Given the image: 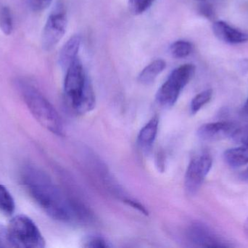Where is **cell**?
<instances>
[{"label":"cell","mask_w":248,"mask_h":248,"mask_svg":"<svg viewBox=\"0 0 248 248\" xmlns=\"http://www.w3.org/2000/svg\"><path fill=\"white\" fill-rule=\"evenodd\" d=\"M23 186L36 205L51 218L68 224L90 221V213L79 202L68 198L42 170L27 166L21 173Z\"/></svg>","instance_id":"obj_1"},{"label":"cell","mask_w":248,"mask_h":248,"mask_svg":"<svg viewBox=\"0 0 248 248\" xmlns=\"http://www.w3.org/2000/svg\"><path fill=\"white\" fill-rule=\"evenodd\" d=\"M64 93L68 106L76 114L85 115L95 107L96 98L93 84L86 75L78 58L67 68Z\"/></svg>","instance_id":"obj_2"},{"label":"cell","mask_w":248,"mask_h":248,"mask_svg":"<svg viewBox=\"0 0 248 248\" xmlns=\"http://www.w3.org/2000/svg\"><path fill=\"white\" fill-rule=\"evenodd\" d=\"M19 89L25 103L33 117L47 131L57 135H63L62 119L50 102L32 84L19 83Z\"/></svg>","instance_id":"obj_3"},{"label":"cell","mask_w":248,"mask_h":248,"mask_svg":"<svg viewBox=\"0 0 248 248\" xmlns=\"http://www.w3.org/2000/svg\"><path fill=\"white\" fill-rule=\"evenodd\" d=\"M192 64H185L175 68L157 90L156 103L163 109L171 108L177 101L181 92L188 84L195 73Z\"/></svg>","instance_id":"obj_4"},{"label":"cell","mask_w":248,"mask_h":248,"mask_svg":"<svg viewBox=\"0 0 248 248\" xmlns=\"http://www.w3.org/2000/svg\"><path fill=\"white\" fill-rule=\"evenodd\" d=\"M10 240L15 248H43L45 240L39 228L29 217H13L7 225Z\"/></svg>","instance_id":"obj_5"},{"label":"cell","mask_w":248,"mask_h":248,"mask_svg":"<svg viewBox=\"0 0 248 248\" xmlns=\"http://www.w3.org/2000/svg\"><path fill=\"white\" fill-rule=\"evenodd\" d=\"M213 159L208 152H202L191 160L185 174V190L195 195L201 189L205 178L212 168Z\"/></svg>","instance_id":"obj_6"},{"label":"cell","mask_w":248,"mask_h":248,"mask_svg":"<svg viewBox=\"0 0 248 248\" xmlns=\"http://www.w3.org/2000/svg\"><path fill=\"white\" fill-rule=\"evenodd\" d=\"M66 28L67 16L63 10L59 9L51 13L42 32V48L47 51L53 49L63 37Z\"/></svg>","instance_id":"obj_7"},{"label":"cell","mask_w":248,"mask_h":248,"mask_svg":"<svg viewBox=\"0 0 248 248\" xmlns=\"http://www.w3.org/2000/svg\"><path fill=\"white\" fill-rule=\"evenodd\" d=\"M237 130V126L232 122L222 121L202 125L197 133L202 141H217L232 138Z\"/></svg>","instance_id":"obj_8"},{"label":"cell","mask_w":248,"mask_h":248,"mask_svg":"<svg viewBox=\"0 0 248 248\" xmlns=\"http://www.w3.org/2000/svg\"><path fill=\"white\" fill-rule=\"evenodd\" d=\"M187 237L191 243L199 247H226L227 245L208 228L201 224H193L187 231Z\"/></svg>","instance_id":"obj_9"},{"label":"cell","mask_w":248,"mask_h":248,"mask_svg":"<svg viewBox=\"0 0 248 248\" xmlns=\"http://www.w3.org/2000/svg\"><path fill=\"white\" fill-rule=\"evenodd\" d=\"M213 31L218 39L227 43L240 44L248 41V33L232 27L222 20H218L214 23Z\"/></svg>","instance_id":"obj_10"},{"label":"cell","mask_w":248,"mask_h":248,"mask_svg":"<svg viewBox=\"0 0 248 248\" xmlns=\"http://www.w3.org/2000/svg\"><path fill=\"white\" fill-rule=\"evenodd\" d=\"M81 43V36L79 35H74L71 36L62 47L60 52L59 62L63 69L67 70L72 63L78 58Z\"/></svg>","instance_id":"obj_11"},{"label":"cell","mask_w":248,"mask_h":248,"mask_svg":"<svg viewBox=\"0 0 248 248\" xmlns=\"http://www.w3.org/2000/svg\"><path fill=\"white\" fill-rule=\"evenodd\" d=\"M159 119L153 116L140 131L137 138L138 145L145 151H150L154 144L158 131Z\"/></svg>","instance_id":"obj_12"},{"label":"cell","mask_w":248,"mask_h":248,"mask_svg":"<svg viewBox=\"0 0 248 248\" xmlns=\"http://www.w3.org/2000/svg\"><path fill=\"white\" fill-rule=\"evenodd\" d=\"M226 163L230 167L237 168L248 164V147H236L229 149L224 153Z\"/></svg>","instance_id":"obj_13"},{"label":"cell","mask_w":248,"mask_h":248,"mask_svg":"<svg viewBox=\"0 0 248 248\" xmlns=\"http://www.w3.org/2000/svg\"><path fill=\"white\" fill-rule=\"evenodd\" d=\"M166 68V62L162 59H157L150 63L140 72L138 80L143 84H150L163 72Z\"/></svg>","instance_id":"obj_14"},{"label":"cell","mask_w":248,"mask_h":248,"mask_svg":"<svg viewBox=\"0 0 248 248\" xmlns=\"http://www.w3.org/2000/svg\"><path fill=\"white\" fill-rule=\"evenodd\" d=\"M16 210V204L7 188L0 184V213L5 216H11Z\"/></svg>","instance_id":"obj_15"},{"label":"cell","mask_w":248,"mask_h":248,"mask_svg":"<svg viewBox=\"0 0 248 248\" xmlns=\"http://www.w3.org/2000/svg\"><path fill=\"white\" fill-rule=\"evenodd\" d=\"M213 90L211 89L203 90L194 97L190 103V113L196 115L205 104L209 103L212 99Z\"/></svg>","instance_id":"obj_16"},{"label":"cell","mask_w":248,"mask_h":248,"mask_svg":"<svg viewBox=\"0 0 248 248\" xmlns=\"http://www.w3.org/2000/svg\"><path fill=\"white\" fill-rule=\"evenodd\" d=\"M193 47L188 41L178 40L173 42L170 47L171 55L175 58H184L190 55Z\"/></svg>","instance_id":"obj_17"},{"label":"cell","mask_w":248,"mask_h":248,"mask_svg":"<svg viewBox=\"0 0 248 248\" xmlns=\"http://www.w3.org/2000/svg\"><path fill=\"white\" fill-rule=\"evenodd\" d=\"M0 29L5 35H10L13 30V16L11 10L7 6L0 10Z\"/></svg>","instance_id":"obj_18"},{"label":"cell","mask_w":248,"mask_h":248,"mask_svg":"<svg viewBox=\"0 0 248 248\" xmlns=\"http://www.w3.org/2000/svg\"><path fill=\"white\" fill-rule=\"evenodd\" d=\"M155 0H128L130 11L134 15H140L148 10Z\"/></svg>","instance_id":"obj_19"},{"label":"cell","mask_w":248,"mask_h":248,"mask_svg":"<svg viewBox=\"0 0 248 248\" xmlns=\"http://www.w3.org/2000/svg\"><path fill=\"white\" fill-rule=\"evenodd\" d=\"M83 247L87 248H107L112 247L110 243L99 236H90L84 239Z\"/></svg>","instance_id":"obj_20"},{"label":"cell","mask_w":248,"mask_h":248,"mask_svg":"<svg viewBox=\"0 0 248 248\" xmlns=\"http://www.w3.org/2000/svg\"><path fill=\"white\" fill-rule=\"evenodd\" d=\"M0 248H14L10 240L7 226L5 227L1 223H0Z\"/></svg>","instance_id":"obj_21"},{"label":"cell","mask_w":248,"mask_h":248,"mask_svg":"<svg viewBox=\"0 0 248 248\" xmlns=\"http://www.w3.org/2000/svg\"><path fill=\"white\" fill-rule=\"evenodd\" d=\"M52 0H28L31 10L33 12H41L47 8Z\"/></svg>","instance_id":"obj_22"},{"label":"cell","mask_w":248,"mask_h":248,"mask_svg":"<svg viewBox=\"0 0 248 248\" xmlns=\"http://www.w3.org/2000/svg\"><path fill=\"white\" fill-rule=\"evenodd\" d=\"M199 12L202 16L207 18L212 19L214 16V7L208 3H202L200 5Z\"/></svg>","instance_id":"obj_23"},{"label":"cell","mask_w":248,"mask_h":248,"mask_svg":"<svg viewBox=\"0 0 248 248\" xmlns=\"http://www.w3.org/2000/svg\"><path fill=\"white\" fill-rule=\"evenodd\" d=\"M232 138H234L237 142L241 143L243 145L248 147V128L237 130Z\"/></svg>","instance_id":"obj_24"},{"label":"cell","mask_w":248,"mask_h":248,"mask_svg":"<svg viewBox=\"0 0 248 248\" xmlns=\"http://www.w3.org/2000/svg\"><path fill=\"white\" fill-rule=\"evenodd\" d=\"M240 179H242L243 182L248 183V167L241 173V175H240Z\"/></svg>","instance_id":"obj_25"},{"label":"cell","mask_w":248,"mask_h":248,"mask_svg":"<svg viewBox=\"0 0 248 248\" xmlns=\"http://www.w3.org/2000/svg\"><path fill=\"white\" fill-rule=\"evenodd\" d=\"M243 113L244 114V115L248 116V99L247 100H246V103H245L244 106L243 107Z\"/></svg>","instance_id":"obj_26"},{"label":"cell","mask_w":248,"mask_h":248,"mask_svg":"<svg viewBox=\"0 0 248 248\" xmlns=\"http://www.w3.org/2000/svg\"><path fill=\"white\" fill-rule=\"evenodd\" d=\"M244 231L248 237V218L246 219V222L244 224Z\"/></svg>","instance_id":"obj_27"},{"label":"cell","mask_w":248,"mask_h":248,"mask_svg":"<svg viewBox=\"0 0 248 248\" xmlns=\"http://www.w3.org/2000/svg\"><path fill=\"white\" fill-rule=\"evenodd\" d=\"M198 1H206V0H198Z\"/></svg>","instance_id":"obj_28"}]
</instances>
